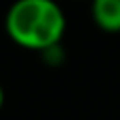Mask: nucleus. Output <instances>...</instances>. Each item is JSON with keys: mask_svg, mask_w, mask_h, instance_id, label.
I'll return each mask as SVG.
<instances>
[{"mask_svg": "<svg viewBox=\"0 0 120 120\" xmlns=\"http://www.w3.org/2000/svg\"><path fill=\"white\" fill-rule=\"evenodd\" d=\"M65 15L55 0H15L4 17L6 36L30 51L46 53L65 34Z\"/></svg>", "mask_w": 120, "mask_h": 120, "instance_id": "obj_1", "label": "nucleus"}, {"mask_svg": "<svg viewBox=\"0 0 120 120\" xmlns=\"http://www.w3.org/2000/svg\"><path fill=\"white\" fill-rule=\"evenodd\" d=\"M2 105H4V89L0 84V110H2Z\"/></svg>", "mask_w": 120, "mask_h": 120, "instance_id": "obj_3", "label": "nucleus"}, {"mask_svg": "<svg viewBox=\"0 0 120 120\" xmlns=\"http://www.w3.org/2000/svg\"><path fill=\"white\" fill-rule=\"evenodd\" d=\"M91 17L95 25L108 34L120 32V0H91Z\"/></svg>", "mask_w": 120, "mask_h": 120, "instance_id": "obj_2", "label": "nucleus"}]
</instances>
